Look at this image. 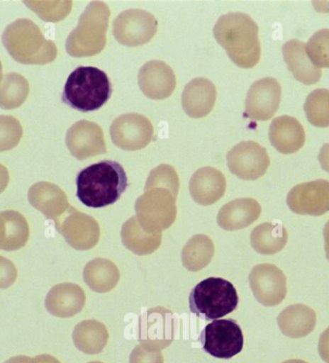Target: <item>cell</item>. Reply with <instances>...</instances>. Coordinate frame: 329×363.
Listing matches in <instances>:
<instances>
[{
    "instance_id": "obj_1",
    "label": "cell",
    "mask_w": 329,
    "mask_h": 363,
    "mask_svg": "<svg viewBox=\"0 0 329 363\" xmlns=\"http://www.w3.org/2000/svg\"><path fill=\"white\" fill-rule=\"evenodd\" d=\"M215 39L222 45L228 57L242 69H250L259 63L261 45L257 23L244 13H228L215 24Z\"/></svg>"
},
{
    "instance_id": "obj_48",
    "label": "cell",
    "mask_w": 329,
    "mask_h": 363,
    "mask_svg": "<svg viewBox=\"0 0 329 363\" xmlns=\"http://www.w3.org/2000/svg\"><path fill=\"white\" fill-rule=\"evenodd\" d=\"M283 363H307V362H303V360H301V359H289V360H286V362H284Z\"/></svg>"
},
{
    "instance_id": "obj_16",
    "label": "cell",
    "mask_w": 329,
    "mask_h": 363,
    "mask_svg": "<svg viewBox=\"0 0 329 363\" xmlns=\"http://www.w3.org/2000/svg\"><path fill=\"white\" fill-rule=\"evenodd\" d=\"M281 85L272 77L253 83L245 99V115L255 121L272 119L281 101Z\"/></svg>"
},
{
    "instance_id": "obj_31",
    "label": "cell",
    "mask_w": 329,
    "mask_h": 363,
    "mask_svg": "<svg viewBox=\"0 0 329 363\" xmlns=\"http://www.w3.org/2000/svg\"><path fill=\"white\" fill-rule=\"evenodd\" d=\"M214 252V243L208 236L195 235L183 248V265L191 272L201 270L211 262Z\"/></svg>"
},
{
    "instance_id": "obj_4",
    "label": "cell",
    "mask_w": 329,
    "mask_h": 363,
    "mask_svg": "<svg viewBox=\"0 0 329 363\" xmlns=\"http://www.w3.org/2000/svg\"><path fill=\"white\" fill-rule=\"evenodd\" d=\"M112 96V85L104 71L94 67H78L67 77L62 101L81 112L96 111Z\"/></svg>"
},
{
    "instance_id": "obj_12",
    "label": "cell",
    "mask_w": 329,
    "mask_h": 363,
    "mask_svg": "<svg viewBox=\"0 0 329 363\" xmlns=\"http://www.w3.org/2000/svg\"><path fill=\"white\" fill-rule=\"evenodd\" d=\"M55 224L67 243L78 251L93 249L99 243L101 228L98 222L72 206L67 211V216L56 220Z\"/></svg>"
},
{
    "instance_id": "obj_10",
    "label": "cell",
    "mask_w": 329,
    "mask_h": 363,
    "mask_svg": "<svg viewBox=\"0 0 329 363\" xmlns=\"http://www.w3.org/2000/svg\"><path fill=\"white\" fill-rule=\"evenodd\" d=\"M226 160L231 173L244 180L260 179L271 164L265 147L253 141L237 144L229 150Z\"/></svg>"
},
{
    "instance_id": "obj_43",
    "label": "cell",
    "mask_w": 329,
    "mask_h": 363,
    "mask_svg": "<svg viewBox=\"0 0 329 363\" xmlns=\"http://www.w3.org/2000/svg\"><path fill=\"white\" fill-rule=\"evenodd\" d=\"M9 172H8L6 167L0 164V194L6 189L8 184H9Z\"/></svg>"
},
{
    "instance_id": "obj_36",
    "label": "cell",
    "mask_w": 329,
    "mask_h": 363,
    "mask_svg": "<svg viewBox=\"0 0 329 363\" xmlns=\"http://www.w3.org/2000/svg\"><path fill=\"white\" fill-rule=\"evenodd\" d=\"M24 4L45 21L64 20L72 7V1H24Z\"/></svg>"
},
{
    "instance_id": "obj_13",
    "label": "cell",
    "mask_w": 329,
    "mask_h": 363,
    "mask_svg": "<svg viewBox=\"0 0 329 363\" xmlns=\"http://www.w3.org/2000/svg\"><path fill=\"white\" fill-rule=\"evenodd\" d=\"M174 319L169 309H148L139 322V341L141 345L152 351H161L174 341Z\"/></svg>"
},
{
    "instance_id": "obj_15",
    "label": "cell",
    "mask_w": 329,
    "mask_h": 363,
    "mask_svg": "<svg viewBox=\"0 0 329 363\" xmlns=\"http://www.w3.org/2000/svg\"><path fill=\"white\" fill-rule=\"evenodd\" d=\"M291 211L299 215L322 216L329 211V182L314 180L296 185L287 196Z\"/></svg>"
},
{
    "instance_id": "obj_34",
    "label": "cell",
    "mask_w": 329,
    "mask_h": 363,
    "mask_svg": "<svg viewBox=\"0 0 329 363\" xmlns=\"http://www.w3.org/2000/svg\"><path fill=\"white\" fill-rule=\"evenodd\" d=\"M307 120L316 128L329 126V90L316 89L307 96L304 104Z\"/></svg>"
},
{
    "instance_id": "obj_24",
    "label": "cell",
    "mask_w": 329,
    "mask_h": 363,
    "mask_svg": "<svg viewBox=\"0 0 329 363\" xmlns=\"http://www.w3.org/2000/svg\"><path fill=\"white\" fill-rule=\"evenodd\" d=\"M261 206L255 199L244 198L232 201L218 211V225L228 231L250 227L261 214Z\"/></svg>"
},
{
    "instance_id": "obj_42",
    "label": "cell",
    "mask_w": 329,
    "mask_h": 363,
    "mask_svg": "<svg viewBox=\"0 0 329 363\" xmlns=\"http://www.w3.org/2000/svg\"><path fill=\"white\" fill-rule=\"evenodd\" d=\"M319 161L323 170L329 173V143L323 145L319 153Z\"/></svg>"
},
{
    "instance_id": "obj_8",
    "label": "cell",
    "mask_w": 329,
    "mask_h": 363,
    "mask_svg": "<svg viewBox=\"0 0 329 363\" xmlns=\"http://www.w3.org/2000/svg\"><path fill=\"white\" fill-rule=\"evenodd\" d=\"M199 340L207 354L228 359L241 353L244 335L238 323L232 319L216 320L202 330Z\"/></svg>"
},
{
    "instance_id": "obj_9",
    "label": "cell",
    "mask_w": 329,
    "mask_h": 363,
    "mask_svg": "<svg viewBox=\"0 0 329 363\" xmlns=\"http://www.w3.org/2000/svg\"><path fill=\"white\" fill-rule=\"evenodd\" d=\"M158 21L147 11H123L113 23V35L120 44L139 47L152 41L157 32Z\"/></svg>"
},
{
    "instance_id": "obj_27",
    "label": "cell",
    "mask_w": 329,
    "mask_h": 363,
    "mask_svg": "<svg viewBox=\"0 0 329 363\" xmlns=\"http://www.w3.org/2000/svg\"><path fill=\"white\" fill-rule=\"evenodd\" d=\"M121 240L129 251L137 255L152 254L160 247L162 233L145 231L136 217L126 221L121 228Z\"/></svg>"
},
{
    "instance_id": "obj_50",
    "label": "cell",
    "mask_w": 329,
    "mask_h": 363,
    "mask_svg": "<svg viewBox=\"0 0 329 363\" xmlns=\"http://www.w3.org/2000/svg\"><path fill=\"white\" fill-rule=\"evenodd\" d=\"M89 363H102V362H89Z\"/></svg>"
},
{
    "instance_id": "obj_19",
    "label": "cell",
    "mask_w": 329,
    "mask_h": 363,
    "mask_svg": "<svg viewBox=\"0 0 329 363\" xmlns=\"http://www.w3.org/2000/svg\"><path fill=\"white\" fill-rule=\"evenodd\" d=\"M86 295L79 285L66 282L55 285L45 298L48 313L60 318H69L84 308Z\"/></svg>"
},
{
    "instance_id": "obj_20",
    "label": "cell",
    "mask_w": 329,
    "mask_h": 363,
    "mask_svg": "<svg viewBox=\"0 0 329 363\" xmlns=\"http://www.w3.org/2000/svg\"><path fill=\"white\" fill-rule=\"evenodd\" d=\"M269 137L272 147L283 155L299 152L306 139L303 125L296 118L287 115L272 120Z\"/></svg>"
},
{
    "instance_id": "obj_14",
    "label": "cell",
    "mask_w": 329,
    "mask_h": 363,
    "mask_svg": "<svg viewBox=\"0 0 329 363\" xmlns=\"http://www.w3.org/2000/svg\"><path fill=\"white\" fill-rule=\"evenodd\" d=\"M253 295L261 305H279L287 294V279L276 265L259 264L250 272L249 278Z\"/></svg>"
},
{
    "instance_id": "obj_39",
    "label": "cell",
    "mask_w": 329,
    "mask_h": 363,
    "mask_svg": "<svg viewBox=\"0 0 329 363\" xmlns=\"http://www.w3.org/2000/svg\"><path fill=\"white\" fill-rule=\"evenodd\" d=\"M129 363H164V359L160 351H152L138 345L132 351Z\"/></svg>"
},
{
    "instance_id": "obj_45",
    "label": "cell",
    "mask_w": 329,
    "mask_h": 363,
    "mask_svg": "<svg viewBox=\"0 0 329 363\" xmlns=\"http://www.w3.org/2000/svg\"><path fill=\"white\" fill-rule=\"evenodd\" d=\"M34 359L36 360V363H61L57 359L50 356V354H40V356L34 357Z\"/></svg>"
},
{
    "instance_id": "obj_47",
    "label": "cell",
    "mask_w": 329,
    "mask_h": 363,
    "mask_svg": "<svg viewBox=\"0 0 329 363\" xmlns=\"http://www.w3.org/2000/svg\"><path fill=\"white\" fill-rule=\"evenodd\" d=\"M323 238H325L326 257L329 260V221L326 223L325 227L323 228Z\"/></svg>"
},
{
    "instance_id": "obj_40",
    "label": "cell",
    "mask_w": 329,
    "mask_h": 363,
    "mask_svg": "<svg viewBox=\"0 0 329 363\" xmlns=\"http://www.w3.org/2000/svg\"><path fill=\"white\" fill-rule=\"evenodd\" d=\"M18 271L11 260L0 257V289H9L17 279Z\"/></svg>"
},
{
    "instance_id": "obj_6",
    "label": "cell",
    "mask_w": 329,
    "mask_h": 363,
    "mask_svg": "<svg viewBox=\"0 0 329 363\" xmlns=\"http://www.w3.org/2000/svg\"><path fill=\"white\" fill-rule=\"evenodd\" d=\"M238 303L235 287L222 278H208L199 282L189 297L191 313L207 320L233 313Z\"/></svg>"
},
{
    "instance_id": "obj_7",
    "label": "cell",
    "mask_w": 329,
    "mask_h": 363,
    "mask_svg": "<svg viewBox=\"0 0 329 363\" xmlns=\"http://www.w3.org/2000/svg\"><path fill=\"white\" fill-rule=\"evenodd\" d=\"M177 197L163 187L145 190L135 203L139 224L148 233H162L174 224L177 215Z\"/></svg>"
},
{
    "instance_id": "obj_23",
    "label": "cell",
    "mask_w": 329,
    "mask_h": 363,
    "mask_svg": "<svg viewBox=\"0 0 329 363\" xmlns=\"http://www.w3.org/2000/svg\"><path fill=\"white\" fill-rule=\"evenodd\" d=\"M226 180L222 172L204 167L193 174L190 180V193L193 200L201 206H211L225 195Z\"/></svg>"
},
{
    "instance_id": "obj_35",
    "label": "cell",
    "mask_w": 329,
    "mask_h": 363,
    "mask_svg": "<svg viewBox=\"0 0 329 363\" xmlns=\"http://www.w3.org/2000/svg\"><path fill=\"white\" fill-rule=\"evenodd\" d=\"M307 55L317 68H329V29H322L306 44Z\"/></svg>"
},
{
    "instance_id": "obj_30",
    "label": "cell",
    "mask_w": 329,
    "mask_h": 363,
    "mask_svg": "<svg viewBox=\"0 0 329 363\" xmlns=\"http://www.w3.org/2000/svg\"><path fill=\"white\" fill-rule=\"evenodd\" d=\"M288 233L280 224L264 223L252 230L250 235L252 248L261 255H271L282 251L287 244Z\"/></svg>"
},
{
    "instance_id": "obj_32",
    "label": "cell",
    "mask_w": 329,
    "mask_h": 363,
    "mask_svg": "<svg viewBox=\"0 0 329 363\" xmlns=\"http://www.w3.org/2000/svg\"><path fill=\"white\" fill-rule=\"evenodd\" d=\"M29 94V83L26 77L11 72L0 82V107L11 110L18 108L26 101Z\"/></svg>"
},
{
    "instance_id": "obj_41",
    "label": "cell",
    "mask_w": 329,
    "mask_h": 363,
    "mask_svg": "<svg viewBox=\"0 0 329 363\" xmlns=\"http://www.w3.org/2000/svg\"><path fill=\"white\" fill-rule=\"evenodd\" d=\"M319 354L323 362L329 363V328L320 336Z\"/></svg>"
},
{
    "instance_id": "obj_25",
    "label": "cell",
    "mask_w": 329,
    "mask_h": 363,
    "mask_svg": "<svg viewBox=\"0 0 329 363\" xmlns=\"http://www.w3.org/2000/svg\"><path fill=\"white\" fill-rule=\"evenodd\" d=\"M282 53L288 69L298 82L306 85L320 82L322 71L310 61L303 42L294 39L285 43L282 47Z\"/></svg>"
},
{
    "instance_id": "obj_29",
    "label": "cell",
    "mask_w": 329,
    "mask_h": 363,
    "mask_svg": "<svg viewBox=\"0 0 329 363\" xmlns=\"http://www.w3.org/2000/svg\"><path fill=\"white\" fill-rule=\"evenodd\" d=\"M83 278L93 291L107 293L120 281V271L110 260L96 258L85 266Z\"/></svg>"
},
{
    "instance_id": "obj_49",
    "label": "cell",
    "mask_w": 329,
    "mask_h": 363,
    "mask_svg": "<svg viewBox=\"0 0 329 363\" xmlns=\"http://www.w3.org/2000/svg\"><path fill=\"white\" fill-rule=\"evenodd\" d=\"M2 79H4V75H2V64L0 62V82H2Z\"/></svg>"
},
{
    "instance_id": "obj_46",
    "label": "cell",
    "mask_w": 329,
    "mask_h": 363,
    "mask_svg": "<svg viewBox=\"0 0 329 363\" xmlns=\"http://www.w3.org/2000/svg\"><path fill=\"white\" fill-rule=\"evenodd\" d=\"M4 363H36V360L26 356H18L8 359L7 362Z\"/></svg>"
},
{
    "instance_id": "obj_21",
    "label": "cell",
    "mask_w": 329,
    "mask_h": 363,
    "mask_svg": "<svg viewBox=\"0 0 329 363\" xmlns=\"http://www.w3.org/2000/svg\"><path fill=\"white\" fill-rule=\"evenodd\" d=\"M217 89L209 79H195L186 85L182 94V107L186 114L194 119L206 117L214 108Z\"/></svg>"
},
{
    "instance_id": "obj_11",
    "label": "cell",
    "mask_w": 329,
    "mask_h": 363,
    "mask_svg": "<svg viewBox=\"0 0 329 363\" xmlns=\"http://www.w3.org/2000/svg\"><path fill=\"white\" fill-rule=\"evenodd\" d=\"M153 133L152 122L137 113L120 116L110 128V135L116 146L130 152L145 149L152 142Z\"/></svg>"
},
{
    "instance_id": "obj_28",
    "label": "cell",
    "mask_w": 329,
    "mask_h": 363,
    "mask_svg": "<svg viewBox=\"0 0 329 363\" xmlns=\"http://www.w3.org/2000/svg\"><path fill=\"white\" fill-rule=\"evenodd\" d=\"M108 338L109 333L106 327L96 320H86L79 323L72 333L74 345L88 354L101 353L106 346Z\"/></svg>"
},
{
    "instance_id": "obj_18",
    "label": "cell",
    "mask_w": 329,
    "mask_h": 363,
    "mask_svg": "<svg viewBox=\"0 0 329 363\" xmlns=\"http://www.w3.org/2000/svg\"><path fill=\"white\" fill-rule=\"evenodd\" d=\"M138 83L145 96L158 101L168 99L177 87L174 71L160 60L147 62L140 69Z\"/></svg>"
},
{
    "instance_id": "obj_17",
    "label": "cell",
    "mask_w": 329,
    "mask_h": 363,
    "mask_svg": "<svg viewBox=\"0 0 329 363\" xmlns=\"http://www.w3.org/2000/svg\"><path fill=\"white\" fill-rule=\"evenodd\" d=\"M66 145L72 157L85 160L106 153L104 133L96 123L82 120L75 123L67 130Z\"/></svg>"
},
{
    "instance_id": "obj_38",
    "label": "cell",
    "mask_w": 329,
    "mask_h": 363,
    "mask_svg": "<svg viewBox=\"0 0 329 363\" xmlns=\"http://www.w3.org/2000/svg\"><path fill=\"white\" fill-rule=\"evenodd\" d=\"M23 133L20 121L12 116H0V152L17 147Z\"/></svg>"
},
{
    "instance_id": "obj_2",
    "label": "cell",
    "mask_w": 329,
    "mask_h": 363,
    "mask_svg": "<svg viewBox=\"0 0 329 363\" xmlns=\"http://www.w3.org/2000/svg\"><path fill=\"white\" fill-rule=\"evenodd\" d=\"M77 198L86 206L101 208L120 200L128 186L123 167L104 160L83 169L77 177Z\"/></svg>"
},
{
    "instance_id": "obj_22",
    "label": "cell",
    "mask_w": 329,
    "mask_h": 363,
    "mask_svg": "<svg viewBox=\"0 0 329 363\" xmlns=\"http://www.w3.org/2000/svg\"><path fill=\"white\" fill-rule=\"evenodd\" d=\"M28 201L47 219L54 221L60 219L71 207L64 191L50 182H40L32 185L28 191Z\"/></svg>"
},
{
    "instance_id": "obj_44",
    "label": "cell",
    "mask_w": 329,
    "mask_h": 363,
    "mask_svg": "<svg viewBox=\"0 0 329 363\" xmlns=\"http://www.w3.org/2000/svg\"><path fill=\"white\" fill-rule=\"evenodd\" d=\"M5 242H6V225L4 217L0 214V250H4Z\"/></svg>"
},
{
    "instance_id": "obj_33",
    "label": "cell",
    "mask_w": 329,
    "mask_h": 363,
    "mask_svg": "<svg viewBox=\"0 0 329 363\" xmlns=\"http://www.w3.org/2000/svg\"><path fill=\"white\" fill-rule=\"evenodd\" d=\"M6 225V242L4 251H17L26 246L29 238V227L26 218L17 211L0 212Z\"/></svg>"
},
{
    "instance_id": "obj_37",
    "label": "cell",
    "mask_w": 329,
    "mask_h": 363,
    "mask_svg": "<svg viewBox=\"0 0 329 363\" xmlns=\"http://www.w3.org/2000/svg\"><path fill=\"white\" fill-rule=\"evenodd\" d=\"M153 187H163L171 191L177 197L179 179L174 168L169 165H160L150 172L145 184V191Z\"/></svg>"
},
{
    "instance_id": "obj_3",
    "label": "cell",
    "mask_w": 329,
    "mask_h": 363,
    "mask_svg": "<svg viewBox=\"0 0 329 363\" xmlns=\"http://www.w3.org/2000/svg\"><path fill=\"white\" fill-rule=\"evenodd\" d=\"M2 43L18 63L45 65L57 57L56 45L45 39L37 24L28 18H18L9 24L2 35Z\"/></svg>"
},
{
    "instance_id": "obj_26",
    "label": "cell",
    "mask_w": 329,
    "mask_h": 363,
    "mask_svg": "<svg viewBox=\"0 0 329 363\" xmlns=\"http://www.w3.org/2000/svg\"><path fill=\"white\" fill-rule=\"evenodd\" d=\"M283 335L290 338H301L308 335L316 327L315 311L306 305H293L286 308L277 318Z\"/></svg>"
},
{
    "instance_id": "obj_5",
    "label": "cell",
    "mask_w": 329,
    "mask_h": 363,
    "mask_svg": "<svg viewBox=\"0 0 329 363\" xmlns=\"http://www.w3.org/2000/svg\"><path fill=\"white\" fill-rule=\"evenodd\" d=\"M110 9L106 4L93 1L80 16L77 28L69 33L66 50L72 57H89L101 53L106 45Z\"/></svg>"
}]
</instances>
